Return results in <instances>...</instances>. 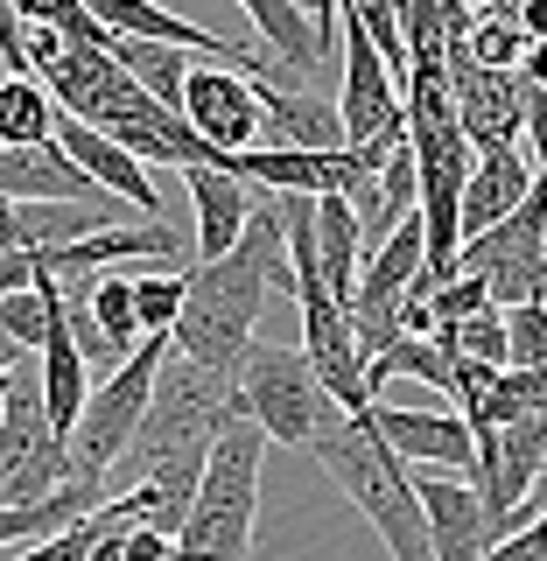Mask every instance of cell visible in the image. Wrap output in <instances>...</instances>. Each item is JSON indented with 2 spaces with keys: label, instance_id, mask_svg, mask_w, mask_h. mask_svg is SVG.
<instances>
[{
  "label": "cell",
  "instance_id": "6da1fadb",
  "mask_svg": "<svg viewBox=\"0 0 547 561\" xmlns=\"http://www.w3.org/2000/svg\"><path fill=\"white\" fill-rule=\"evenodd\" d=\"M274 295H295V267H288V232H281V197H253V218L232 239V253L197 260L183 274V316H175L169 344L197 365L239 373L253 323Z\"/></svg>",
  "mask_w": 547,
  "mask_h": 561
},
{
  "label": "cell",
  "instance_id": "7a4b0ae2",
  "mask_svg": "<svg viewBox=\"0 0 547 561\" xmlns=\"http://www.w3.org/2000/svg\"><path fill=\"white\" fill-rule=\"evenodd\" d=\"M225 414H232V373L197 365V358H183V351L169 344L162 373H155V393H148V414H140L127 456H119V463L134 470V484H155V491H162V513H155V526H162L169 540H175V526H183L190 499H197L210 435H218Z\"/></svg>",
  "mask_w": 547,
  "mask_h": 561
},
{
  "label": "cell",
  "instance_id": "3957f363",
  "mask_svg": "<svg viewBox=\"0 0 547 561\" xmlns=\"http://www.w3.org/2000/svg\"><path fill=\"white\" fill-rule=\"evenodd\" d=\"M260 463H267V428L253 414H225L210 435L197 499H190L183 526H175V554L169 561H246L253 554V526H260Z\"/></svg>",
  "mask_w": 547,
  "mask_h": 561
},
{
  "label": "cell",
  "instance_id": "277c9868",
  "mask_svg": "<svg viewBox=\"0 0 547 561\" xmlns=\"http://www.w3.org/2000/svg\"><path fill=\"white\" fill-rule=\"evenodd\" d=\"M309 456L338 478V491L365 513V526L386 540L394 561H435L429 548V513H421V491H414V470L400 463L394 449L379 443V428L365 414H338L323 435L309 443Z\"/></svg>",
  "mask_w": 547,
  "mask_h": 561
},
{
  "label": "cell",
  "instance_id": "5b68a950",
  "mask_svg": "<svg viewBox=\"0 0 547 561\" xmlns=\"http://www.w3.org/2000/svg\"><path fill=\"white\" fill-rule=\"evenodd\" d=\"M232 408L253 414L267 428V443H288V449H309L344 414L330 400V386L316 379L303 344H246V358L232 373Z\"/></svg>",
  "mask_w": 547,
  "mask_h": 561
},
{
  "label": "cell",
  "instance_id": "8992f818",
  "mask_svg": "<svg viewBox=\"0 0 547 561\" xmlns=\"http://www.w3.org/2000/svg\"><path fill=\"white\" fill-rule=\"evenodd\" d=\"M162 358H169V337H140L127 358L84 393V414H78V428H70V478H105V470L127 456L140 414H148Z\"/></svg>",
  "mask_w": 547,
  "mask_h": 561
},
{
  "label": "cell",
  "instance_id": "52a82bcc",
  "mask_svg": "<svg viewBox=\"0 0 547 561\" xmlns=\"http://www.w3.org/2000/svg\"><path fill=\"white\" fill-rule=\"evenodd\" d=\"M70 478V443L43 408V379L22 358L0 386V505H35Z\"/></svg>",
  "mask_w": 547,
  "mask_h": 561
},
{
  "label": "cell",
  "instance_id": "ba28073f",
  "mask_svg": "<svg viewBox=\"0 0 547 561\" xmlns=\"http://www.w3.org/2000/svg\"><path fill=\"white\" fill-rule=\"evenodd\" d=\"M295 309H303V351H309L316 379L330 386V400L344 414H365L373 408V386H365V344L351 330V309L323 280H295Z\"/></svg>",
  "mask_w": 547,
  "mask_h": 561
},
{
  "label": "cell",
  "instance_id": "9c48e42d",
  "mask_svg": "<svg viewBox=\"0 0 547 561\" xmlns=\"http://www.w3.org/2000/svg\"><path fill=\"white\" fill-rule=\"evenodd\" d=\"M344 92H338V119H344V148H365V140L408 127V92H400L394 64L379 57V43L365 35L358 14H344Z\"/></svg>",
  "mask_w": 547,
  "mask_h": 561
},
{
  "label": "cell",
  "instance_id": "30bf717a",
  "mask_svg": "<svg viewBox=\"0 0 547 561\" xmlns=\"http://www.w3.org/2000/svg\"><path fill=\"white\" fill-rule=\"evenodd\" d=\"M183 119H190V127H197L218 154H246V148H260V127H267L260 78H246V70H232V64H190Z\"/></svg>",
  "mask_w": 547,
  "mask_h": 561
},
{
  "label": "cell",
  "instance_id": "8fae6325",
  "mask_svg": "<svg viewBox=\"0 0 547 561\" xmlns=\"http://www.w3.org/2000/svg\"><path fill=\"white\" fill-rule=\"evenodd\" d=\"M443 64H449V99H456V119H464L470 148H505V140L526 134V78L520 70H485L464 43H449Z\"/></svg>",
  "mask_w": 547,
  "mask_h": 561
},
{
  "label": "cell",
  "instance_id": "7c38bea8",
  "mask_svg": "<svg viewBox=\"0 0 547 561\" xmlns=\"http://www.w3.org/2000/svg\"><path fill=\"white\" fill-rule=\"evenodd\" d=\"M365 421L379 428V443L400 456V463H421V470H456V478H470L478 470V435H470L464 414H429V408H386L373 400Z\"/></svg>",
  "mask_w": 547,
  "mask_h": 561
},
{
  "label": "cell",
  "instance_id": "4fadbf2b",
  "mask_svg": "<svg viewBox=\"0 0 547 561\" xmlns=\"http://www.w3.org/2000/svg\"><path fill=\"white\" fill-rule=\"evenodd\" d=\"M421 491V513H429V548L435 561H485L491 540H499V519H491L485 491L456 470H421L414 478Z\"/></svg>",
  "mask_w": 547,
  "mask_h": 561
},
{
  "label": "cell",
  "instance_id": "5bb4252c",
  "mask_svg": "<svg viewBox=\"0 0 547 561\" xmlns=\"http://www.w3.org/2000/svg\"><path fill=\"white\" fill-rule=\"evenodd\" d=\"M0 197L14 204H119L64 154V140H29V148H0Z\"/></svg>",
  "mask_w": 547,
  "mask_h": 561
},
{
  "label": "cell",
  "instance_id": "9a60e30c",
  "mask_svg": "<svg viewBox=\"0 0 547 561\" xmlns=\"http://www.w3.org/2000/svg\"><path fill=\"white\" fill-rule=\"evenodd\" d=\"M57 140H64V154L78 162L92 183L105 190V197H119V204H134L140 218H162V197H155V175H148V162L140 154H127L105 127H92V119H70V113H57Z\"/></svg>",
  "mask_w": 547,
  "mask_h": 561
},
{
  "label": "cell",
  "instance_id": "2e32d148",
  "mask_svg": "<svg viewBox=\"0 0 547 561\" xmlns=\"http://www.w3.org/2000/svg\"><path fill=\"white\" fill-rule=\"evenodd\" d=\"M183 190H190V210H197V260L232 253V239L246 232L260 190L246 183V175H232V169H210V162H190Z\"/></svg>",
  "mask_w": 547,
  "mask_h": 561
},
{
  "label": "cell",
  "instance_id": "e0dca14e",
  "mask_svg": "<svg viewBox=\"0 0 547 561\" xmlns=\"http://www.w3.org/2000/svg\"><path fill=\"white\" fill-rule=\"evenodd\" d=\"M526 190H534V154H526L520 140L478 148V162H470V175H464V239L485 232V225H499Z\"/></svg>",
  "mask_w": 547,
  "mask_h": 561
},
{
  "label": "cell",
  "instance_id": "ac0fdd59",
  "mask_svg": "<svg viewBox=\"0 0 547 561\" xmlns=\"http://www.w3.org/2000/svg\"><path fill=\"white\" fill-rule=\"evenodd\" d=\"M260 105H267V148H344V119L330 99L303 92V84H267L260 78Z\"/></svg>",
  "mask_w": 547,
  "mask_h": 561
},
{
  "label": "cell",
  "instance_id": "d6986e66",
  "mask_svg": "<svg viewBox=\"0 0 547 561\" xmlns=\"http://www.w3.org/2000/svg\"><path fill=\"white\" fill-rule=\"evenodd\" d=\"M358 253H365V225L338 190L316 197V267H323V288L351 309V288H358Z\"/></svg>",
  "mask_w": 547,
  "mask_h": 561
},
{
  "label": "cell",
  "instance_id": "ffe728a7",
  "mask_svg": "<svg viewBox=\"0 0 547 561\" xmlns=\"http://www.w3.org/2000/svg\"><path fill=\"white\" fill-rule=\"evenodd\" d=\"M92 505H105V478H64L49 499H35V505H0V548H29V540L84 519Z\"/></svg>",
  "mask_w": 547,
  "mask_h": 561
},
{
  "label": "cell",
  "instance_id": "44dd1931",
  "mask_svg": "<svg viewBox=\"0 0 547 561\" xmlns=\"http://www.w3.org/2000/svg\"><path fill=\"white\" fill-rule=\"evenodd\" d=\"M246 14H253V28H260V43L274 49L281 64L295 70V78H309L316 64L330 57V43H323V28H316V14L303 8V0H239Z\"/></svg>",
  "mask_w": 547,
  "mask_h": 561
},
{
  "label": "cell",
  "instance_id": "7402d4cb",
  "mask_svg": "<svg viewBox=\"0 0 547 561\" xmlns=\"http://www.w3.org/2000/svg\"><path fill=\"white\" fill-rule=\"evenodd\" d=\"M57 134V99H49L43 78L29 70H8L0 78V148H29V140Z\"/></svg>",
  "mask_w": 547,
  "mask_h": 561
},
{
  "label": "cell",
  "instance_id": "603a6c76",
  "mask_svg": "<svg viewBox=\"0 0 547 561\" xmlns=\"http://www.w3.org/2000/svg\"><path fill=\"white\" fill-rule=\"evenodd\" d=\"M113 57L134 70V84L148 99H162L169 113H183V84H190V57L175 43H140V35H113Z\"/></svg>",
  "mask_w": 547,
  "mask_h": 561
},
{
  "label": "cell",
  "instance_id": "cb8c5ba5",
  "mask_svg": "<svg viewBox=\"0 0 547 561\" xmlns=\"http://www.w3.org/2000/svg\"><path fill=\"white\" fill-rule=\"evenodd\" d=\"M92 280V288H84V309H92V323H99V337L119 351V358H127V351L148 337V330H140V302H134V274H84Z\"/></svg>",
  "mask_w": 547,
  "mask_h": 561
},
{
  "label": "cell",
  "instance_id": "d4e9b609",
  "mask_svg": "<svg viewBox=\"0 0 547 561\" xmlns=\"http://www.w3.org/2000/svg\"><path fill=\"white\" fill-rule=\"evenodd\" d=\"M456 358H478V365H505L513 351H505V309L491 302V309H478V316H464V323H443L435 330Z\"/></svg>",
  "mask_w": 547,
  "mask_h": 561
},
{
  "label": "cell",
  "instance_id": "484cf974",
  "mask_svg": "<svg viewBox=\"0 0 547 561\" xmlns=\"http://www.w3.org/2000/svg\"><path fill=\"white\" fill-rule=\"evenodd\" d=\"M470 57H478L485 70H520V57H526V35H520V22L513 14H478L470 22Z\"/></svg>",
  "mask_w": 547,
  "mask_h": 561
},
{
  "label": "cell",
  "instance_id": "4316f807",
  "mask_svg": "<svg viewBox=\"0 0 547 561\" xmlns=\"http://www.w3.org/2000/svg\"><path fill=\"white\" fill-rule=\"evenodd\" d=\"M134 302H140V330L169 337L183 316V274H134Z\"/></svg>",
  "mask_w": 547,
  "mask_h": 561
},
{
  "label": "cell",
  "instance_id": "83f0119b",
  "mask_svg": "<svg viewBox=\"0 0 547 561\" xmlns=\"http://www.w3.org/2000/svg\"><path fill=\"white\" fill-rule=\"evenodd\" d=\"M505 365H547V302H513L505 309Z\"/></svg>",
  "mask_w": 547,
  "mask_h": 561
},
{
  "label": "cell",
  "instance_id": "f1b7e54d",
  "mask_svg": "<svg viewBox=\"0 0 547 561\" xmlns=\"http://www.w3.org/2000/svg\"><path fill=\"white\" fill-rule=\"evenodd\" d=\"M478 309H491V288H485L478 274L456 267L449 280H435V330H443V323H464V316H478Z\"/></svg>",
  "mask_w": 547,
  "mask_h": 561
},
{
  "label": "cell",
  "instance_id": "f546056e",
  "mask_svg": "<svg viewBox=\"0 0 547 561\" xmlns=\"http://www.w3.org/2000/svg\"><path fill=\"white\" fill-rule=\"evenodd\" d=\"M14 14H22V28H29V22H49V28H64L70 14H78V0H14Z\"/></svg>",
  "mask_w": 547,
  "mask_h": 561
},
{
  "label": "cell",
  "instance_id": "4dcf8cb0",
  "mask_svg": "<svg viewBox=\"0 0 547 561\" xmlns=\"http://www.w3.org/2000/svg\"><path fill=\"white\" fill-rule=\"evenodd\" d=\"M127 526H134V519H119V526H105V534H99V548H92V554H84V561H119V540H127Z\"/></svg>",
  "mask_w": 547,
  "mask_h": 561
},
{
  "label": "cell",
  "instance_id": "1f68e13d",
  "mask_svg": "<svg viewBox=\"0 0 547 561\" xmlns=\"http://www.w3.org/2000/svg\"><path fill=\"white\" fill-rule=\"evenodd\" d=\"M520 78H526V84H547V43H526V57H520Z\"/></svg>",
  "mask_w": 547,
  "mask_h": 561
},
{
  "label": "cell",
  "instance_id": "d6a6232c",
  "mask_svg": "<svg viewBox=\"0 0 547 561\" xmlns=\"http://www.w3.org/2000/svg\"><path fill=\"white\" fill-rule=\"evenodd\" d=\"M22 358H35V351H22V344L8 337V330H0V379H8V373H14V365H22Z\"/></svg>",
  "mask_w": 547,
  "mask_h": 561
},
{
  "label": "cell",
  "instance_id": "836d02e7",
  "mask_svg": "<svg viewBox=\"0 0 547 561\" xmlns=\"http://www.w3.org/2000/svg\"><path fill=\"white\" fill-rule=\"evenodd\" d=\"M470 8H478V14H513L520 0H470Z\"/></svg>",
  "mask_w": 547,
  "mask_h": 561
},
{
  "label": "cell",
  "instance_id": "e575fe53",
  "mask_svg": "<svg viewBox=\"0 0 547 561\" xmlns=\"http://www.w3.org/2000/svg\"><path fill=\"white\" fill-rule=\"evenodd\" d=\"M540 253H547V239H540Z\"/></svg>",
  "mask_w": 547,
  "mask_h": 561
},
{
  "label": "cell",
  "instance_id": "d590c367",
  "mask_svg": "<svg viewBox=\"0 0 547 561\" xmlns=\"http://www.w3.org/2000/svg\"><path fill=\"white\" fill-rule=\"evenodd\" d=\"M0 386H8V379H0Z\"/></svg>",
  "mask_w": 547,
  "mask_h": 561
}]
</instances>
